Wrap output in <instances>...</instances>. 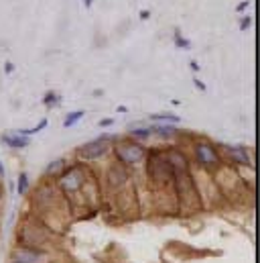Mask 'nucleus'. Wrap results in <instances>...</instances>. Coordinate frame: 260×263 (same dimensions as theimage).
I'll return each mask as SVG.
<instances>
[{
    "label": "nucleus",
    "instance_id": "f8f14e48",
    "mask_svg": "<svg viewBox=\"0 0 260 263\" xmlns=\"http://www.w3.org/2000/svg\"><path fill=\"white\" fill-rule=\"evenodd\" d=\"M250 23H252V18H250V16H244V18H242V23H240V29H242V31H246V29L250 27Z\"/></svg>",
    "mask_w": 260,
    "mask_h": 263
},
{
    "label": "nucleus",
    "instance_id": "2eb2a0df",
    "mask_svg": "<svg viewBox=\"0 0 260 263\" xmlns=\"http://www.w3.org/2000/svg\"><path fill=\"white\" fill-rule=\"evenodd\" d=\"M248 4H250V2H242V4H238V6H236V10H244Z\"/></svg>",
    "mask_w": 260,
    "mask_h": 263
},
{
    "label": "nucleus",
    "instance_id": "9b49d317",
    "mask_svg": "<svg viewBox=\"0 0 260 263\" xmlns=\"http://www.w3.org/2000/svg\"><path fill=\"white\" fill-rule=\"evenodd\" d=\"M175 43H177V47H183V49H187V47H189V41H185V39L181 37V33H179V31L175 33Z\"/></svg>",
    "mask_w": 260,
    "mask_h": 263
},
{
    "label": "nucleus",
    "instance_id": "4468645a",
    "mask_svg": "<svg viewBox=\"0 0 260 263\" xmlns=\"http://www.w3.org/2000/svg\"><path fill=\"white\" fill-rule=\"evenodd\" d=\"M110 125H114V119H104V121H100V127H110Z\"/></svg>",
    "mask_w": 260,
    "mask_h": 263
},
{
    "label": "nucleus",
    "instance_id": "9d476101",
    "mask_svg": "<svg viewBox=\"0 0 260 263\" xmlns=\"http://www.w3.org/2000/svg\"><path fill=\"white\" fill-rule=\"evenodd\" d=\"M130 135L136 139H146L150 135V129H130Z\"/></svg>",
    "mask_w": 260,
    "mask_h": 263
},
{
    "label": "nucleus",
    "instance_id": "f257e3e1",
    "mask_svg": "<svg viewBox=\"0 0 260 263\" xmlns=\"http://www.w3.org/2000/svg\"><path fill=\"white\" fill-rule=\"evenodd\" d=\"M195 157H197V161H199L201 165H215V163L220 161L215 149H213L211 145H207V143H199V145L195 147Z\"/></svg>",
    "mask_w": 260,
    "mask_h": 263
},
{
    "label": "nucleus",
    "instance_id": "6e6552de",
    "mask_svg": "<svg viewBox=\"0 0 260 263\" xmlns=\"http://www.w3.org/2000/svg\"><path fill=\"white\" fill-rule=\"evenodd\" d=\"M27 190H29V178H27V174L23 172V174L18 176V194H20V196H25V194H27Z\"/></svg>",
    "mask_w": 260,
    "mask_h": 263
},
{
    "label": "nucleus",
    "instance_id": "ddd939ff",
    "mask_svg": "<svg viewBox=\"0 0 260 263\" xmlns=\"http://www.w3.org/2000/svg\"><path fill=\"white\" fill-rule=\"evenodd\" d=\"M157 133H163V135H173V127H157Z\"/></svg>",
    "mask_w": 260,
    "mask_h": 263
},
{
    "label": "nucleus",
    "instance_id": "1a4fd4ad",
    "mask_svg": "<svg viewBox=\"0 0 260 263\" xmlns=\"http://www.w3.org/2000/svg\"><path fill=\"white\" fill-rule=\"evenodd\" d=\"M57 102H59V96H57L55 92H47L45 98H43V104H45V106H55Z\"/></svg>",
    "mask_w": 260,
    "mask_h": 263
},
{
    "label": "nucleus",
    "instance_id": "7ed1b4c3",
    "mask_svg": "<svg viewBox=\"0 0 260 263\" xmlns=\"http://www.w3.org/2000/svg\"><path fill=\"white\" fill-rule=\"evenodd\" d=\"M118 155H120V159L126 161V163H138L144 153H142V149H138L136 145H128V147L124 145V149H120Z\"/></svg>",
    "mask_w": 260,
    "mask_h": 263
},
{
    "label": "nucleus",
    "instance_id": "39448f33",
    "mask_svg": "<svg viewBox=\"0 0 260 263\" xmlns=\"http://www.w3.org/2000/svg\"><path fill=\"white\" fill-rule=\"evenodd\" d=\"M230 151H232V155L236 157V161H240V163H244V165H250V157L246 155L244 149H240V147H230Z\"/></svg>",
    "mask_w": 260,
    "mask_h": 263
},
{
    "label": "nucleus",
    "instance_id": "f03ea898",
    "mask_svg": "<svg viewBox=\"0 0 260 263\" xmlns=\"http://www.w3.org/2000/svg\"><path fill=\"white\" fill-rule=\"evenodd\" d=\"M108 143H110V137H98L96 141H92V143H88V145L81 147V155H85V157L102 155L108 149Z\"/></svg>",
    "mask_w": 260,
    "mask_h": 263
},
{
    "label": "nucleus",
    "instance_id": "412c9836",
    "mask_svg": "<svg viewBox=\"0 0 260 263\" xmlns=\"http://www.w3.org/2000/svg\"><path fill=\"white\" fill-rule=\"evenodd\" d=\"M14 263H18V261H14Z\"/></svg>",
    "mask_w": 260,
    "mask_h": 263
},
{
    "label": "nucleus",
    "instance_id": "aec40b11",
    "mask_svg": "<svg viewBox=\"0 0 260 263\" xmlns=\"http://www.w3.org/2000/svg\"><path fill=\"white\" fill-rule=\"evenodd\" d=\"M92 2H94V0H83V4H85V6H92Z\"/></svg>",
    "mask_w": 260,
    "mask_h": 263
},
{
    "label": "nucleus",
    "instance_id": "a211bd4d",
    "mask_svg": "<svg viewBox=\"0 0 260 263\" xmlns=\"http://www.w3.org/2000/svg\"><path fill=\"white\" fill-rule=\"evenodd\" d=\"M191 69H193V71H199V66H197L195 62H191Z\"/></svg>",
    "mask_w": 260,
    "mask_h": 263
},
{
    "label": "nucleus",
    "instance_id": "20e7f679",
    "mask_svg": "<svg viewBox=\"0 0 260 263\" xmlns=\"http://www.w3.org/2000/svg\"><path fill=\"white\" fill-rule=\"evenodd\" d=\"M2 143L8 145V147H14V149H25L29 145V137H25V135H14V137L2 135Z\"/></svg>",
    "mask_w": 260,
    "mask_h": 263
},
{
    "label": "nucleus",
    "instance_id": "6ab92c4d",
    "mask_svg": "<svg viewBox=\"0 0 260 263\" xmlns=\"http://www.w3.org/2000/svg\"><path fill=\"white\" fill-rule=\"evenodd\" d=\"M0 178H4V165L0 163Z\"/></svg>",
    "mask_w": 260,
    "mask_h": 263
},
{
    "label": "nucleus",
    "instance_id": "0eeeda50",
    "mask_svg": "<svg viewBox=\"0 0 260 263\" xmlns=\"http://www.w3.org/2000/svg\"><path fill=\"white\" fill-rule=\"evenodd\" d=\"M150 121H157V123H161V121H165V123H179L181 119L177 115H150Z\"/></svg>",
    "mask_w": 260,
    "mask_h": 263
},
{
    "label": "nucleus",
    "instance_id": "dca6fc26",
    "mask_svg": "<svg viewBox=\"0 0 260 263\" xmlns=\"http://www.w3.org/2000/svg\"><path fill=\"white\" fill-rule=\"evenodd\" d=\"M195 86H197L199 90H205V86H203V82H199V80H195Z\"/></svg>",
    "mask_w": 260,
    "mask_h": 263
},
{
    "label": "nucleus",
    "instance_id": "f3484780",
    "mask_svg": "<svg viewBox=\"0 0 260 263\" xmlns=\"http://www.w3.org/2000/svg\"><path fill=\"white\" fill-rule=\"evenodd\" d=\"M6 73H10V71H12V64H10V62H6Z\"/></svg>",
    "mask_w": 260,
    "mask_h": 263
},
{
    "label": "nucleus",
    "instance_id": "423d86ee",
    "mask_svg": "<svg viewBox=\"0 0 260 263\" xmlns=\"http://www.w3.org/2000/svg\"><path fill=\"white\" fill-rule=\"evenodd\" d=\"M81 117H83V110H75V112H69V115H67V119L63 121V127H65V129L73 127V125H75V123H77Z\"/></svg>",
    "mask_w": 260,
    "mask_h": 263
}]
</instances>
